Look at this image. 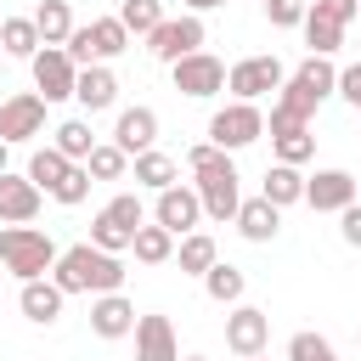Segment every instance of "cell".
<instances>
[{"instance_id": "6da1fadb", "label": "cell", "mask_w": 361, "mask_h": 361, "mask_svg": "<svg viewBox=\"0 0 361 361\" xmlns=\"http://www.w3.org/2000/svg\"><path fill=\"white\" fill-rule=\"evenodd\" d=\"M124 276H130L124 259L107 254V248H96V243H73L51 265V282L62 293H113V288H124Z\"/></svg>"}, {"instance_id": "7a4b0ae2", "label": "cell", "mask_w": 361, "mask_h": 361, "mask_svg": "<svg viewBox=\"0 0 361 361\" xmlns=\"http://www.w3.org/2000/svg\"><path fill=\"white\" fill-rule=\"evenodd\" d=\"M56 237L39 231V226H6L0 231V265L17 276V282H34V276H51L56 265Z\"/></svg>"}, {"instance_id": "3957f363", "label": "cell", "mask_w": 361, "mask_h": 361, "mask_svg": "<svg viewBox=\"0 0 361 361\" xmlns=\"http://www.w3.org/2000/svg\"><path fill=\"white\" fill-rule=\"evenodd\" d=\"M333 85H338V68H333V56H305L288 79H282V90H276V102L282 107H293L299 118H316V107L333 96Z\"/></svg>"}, {"instance_id": "277c9868", "label": "cell", "mask_w": 361, "mask_h": 361, "mask_svg": "<svg viewBox=\"0 0 361 361\" xmlns=\"http://www.w3.org/2000/svg\"><path fill=\"white\" fill-rule=\"evenodd\" d=\"M62 51L73 56V68L113 62V56H124V51H130V28L118 23V11H113V17H90V23H79V28L68 34V45H62Z\"/></svg>"}, {"instance_id": "5b68a950", "label": "cell", "mask_w": 361, "mask_h": 361, "mask_svg": "<svg viewBox=\"0 0 361 361\" xmlns=\"http://www.w3.org/2000/svg\"><path fill=\"white\" fill-rule=\"evenodd\" d=\"M141 220H147L141 197H135V192H118V197H107V203L96 209V220H90V243L107 248V254H130V237H135Z\"/></svg>"}, {"instance_id": "8992f818", "label": "cell", "mask_w": 361, "mask_h": 361, "mask_svg": "<svg viewBox=\"0 0 361 361\" xmlns=\"http://www.w3.org/2000/svg\"><path fill=\"white\" fill-rule=\"evenodd\" d=\"M265 135V107L259 102H226L209 113V141L226 147V152H243Z\"/></svg>"}, {"instance_id": "52a82bcc", "label": "cell", "mask_w": 361, "mask_h": 361, "mask_svg": "<svg viewBox=\"0 0 361 361\" xmlns=\"http://www.w3.org/2000/svg\"><path fill=\"white\" fill-rule=\"evenodd\" d=\"M282 79H288V68L276 62V56H243V62H231L226 68V90H231V102H265L271 90H282Z\"/></svg>"}, {"instance_id": "ba28073f", "label": "cell", "mask_w": 361, "mask_h": 361, "mask_svg": "<svg viewBox=\"0 0 361 361\" xmlns=\"http://www.w3.org/2000/svg\"><path fill=\"white\" fill-rule=\"evenodd\" d=\"M203 39H209L203 17H197V11H180V17H164V23L147 34V51H152L158 62H180V56L203 51Z\"/></svg>"}, {"instance_id": "9c48e42d", "label": "cell", "mask_w": 361, "mask_h": 361, "mask_svg": "<svg viewBox=\"0 0 361 361\" xmlns=\"http://www.w3.org/2000/svg\"><path fill=\"white\" fill-rule=\"evenodd\" d=\"M169 79H175V90H180V96L209 102V96H220V90H226V62H220L214 51H192V56L169 62Z\"/></svg>"}, {"instance_id": "30bf717a", "label": "cell", "mask_w": 361, "mask_h": 361, "mask_svg": "<svg viewBox=\"0 0 361 361\" xmlns=\"http://www.w3.org/2000/svg\"><path fill=\"white\" fill-rule=\"evenodd\" d=\"M45 96L39 90H17V96H6L0 102V141L6 147H23V141H34V135H45Z\"/></svg>"}, {"instance_id": "8fae6325", "label": "cell", "mask_w": 361, "mask_h": 361, "mask_svg": "<svg viewBox=\"0 0 361 361\" xmlns=\"http://www.w3.org/2000/svg\"><path fill=\"white\" fill-rule=\"evenodd\" d=\"M28 68H34V90H39L45 102H68V96H73L79 68H73V56H68L62 45H39V51L28 56Z\"/></svg>"}, {"instance_id": "7c38bea8", "label": "cell", "mask_w": 361, "mask_h": 361, "mask_svg": "<svg viewBox=\"0 0 361 361\" xmlns=\"http://www.w3.org/2000/svg\"><path fill=\"white\" fill-rule=\"evenodd\" d=\"M271 344V316L259 305H226V350L231 355H259Z\"/></svg>"}, {"instance_id": "4fadbf2b", "label": "cell", "mask_w": 361, "mask_h": 361, "mask_svg": "<svg viewBox=\"0 0 361 361\" xmlns=\"http://www.w3.org/2000/svg\"><path fill=\"white\" fill-rule=\"evenodd\" d=\"M355 192H361V180H355L350 169H316V175H305V203H310L316 214H338V209H350Z\"/></svg>"}, {"instance_id": "5bb4252c", "label": "cell", "mask_w": 361, "mask_h": 361, "mask_svg": "<svg viewBox=\"0 0 361 361\" xmlns=\"http://www.w3.org/2000/svg\"><path fill=\"white\" fill-rule=\"evenodd\" d=\"M158 203H152V220L164 226V231H175V237H186V231H197V220H203V203H197V186H164V192H152Z\"/></svg>"}, {"instance_id": "9a60e30c", "label": "cell", "mask_w": 361, "mask_h": 361, "mask_svg": "<svg viewBox=\"0 0 361 361\" xmlns=\"http://www.w3.org/2000/svg\"><path fill=\"white\" fill-rule=\"evenodd\" d=\"M192 186H197V203H203V220H214V226H226V220L237 214V203H243V186H237V169H214V175H192Z\"/></svg>"}, {"instance_id": "2e32d148", "label": "cell", "mask_w": 361, "mask_h": 361, "mask_svg": "<svg viewBox=\"0 0 361 361\" xmlns=\"http://www.w3.org/2000/svg\"><path fill=\"white\" fill-rule=\"evenodd\" d=\"M39 203H45V192H39L28 175L0 169V226H28V220L39 214Z\"/></svg>"}, {"instance_id": "e0dca14e", "label": "cell", "mask_w": 361, "mask_h": 361, "mask_svg": "<svg viewBox=\"0 0 361 361\" xmlns=\"http://www.w3.org/2000/svg\"><path fill=\"white\" fill-rule=\"evenodd\" d=\"M90 333L96 338H130L135 333V305L113 288V293H90Z\"/></svg>"}, {"instance_id": "ac0fdd59", "label": "cell", "mask_w": 361, "mask_h": 361, "mask_svg": "<svg viewBox=\"0 0 361 361\" xmlns=\"http://www.w3.org/2000/svg\"><path fill=\"white\" fill-rule=\"evenodd\" d=\"M73 102L85 107V118H90V113H107V107H118V79H113V68H107V62H90V68H79V79H73Z\"/></svg>"}, {"instance_id": "d6986e66", "label": "cell", "mask_w": 361, "mask_h": 361, "mask_svg": "<svg viewBox=\"0 0 361 361\" xmlns=\"http://www.w3.org/2000/svg\"><path fill=\"white\" fill-rule=\"evenodd\" d=\"M113 147H124L130 158L135 152H147V147H158V113L152 107H118V118H113Z\"/></svg>"}, {"instance_id": "ffe728a7", "label": "cell", "mask_w": 361, "mask_h": 361, "mask_svg": "<svg viewBox=\"0 0 361 361\" xmlns=\"http://www.w3.org/2000/svg\"><path fill=\"white\" fill-rule=\"evenodd\" d=\"M62 305H68V293H62L51 276H34V282H23V293H17V310H23L34 327H51V322H62Z\"/></svg>"}, {"instance_id": "44dd1931", "label": "cell", "mask_w": 361, "mask_h": 361, "mask_svg": "<svg viewBox=\"0 0 361 361\" xmlns=\"http://www.w3.org/2000/svg\"><path fill=\"white\" fill-rule=\"evenodd\" d=\"M135 361H180L169 316H135Z\"/></svg>"}, {"instance_id": "7402d4cb", "label": "cell", "mask_w": 361, "mask_h": 361, "mask_svg": "<svg viewBox=\"0 0 361 361\" xmlns=\"http://www.w3.org/2000/svg\"><path fill=\"white\" fill-rule=\"evenodd\" d=\"M231 226H237L248 243H271V237L282 231V209H276V203H265V197H243V203H237V214H231Z\"/></svg>"}, {"instance_id": "603a6c76", "label": "cell", "mask_w": 361, "mask_h": 361, "mask_svg": "<svg viewBox=\"0 0 361 361\" xmlns=\"http://www.w3.org/2000/svg\"><path fill=\"white\" fill-rule=\"evenodd\" d=\"M259 197H265V203H276V209L305 203V169H299V164H271V169H265V180H259Z\"/></svg>"}, {"instance_id": "cb8c5ba5", "label": "cell", "mask_w": 361, "mask_h": 361, "mask_svg": "<svg viewBox=\"0 0 361 361\" xmlns=\"http://www.w3.org/2000/svg\"><path fill=\"white\" fill-rule=\"evenodd\" d=\"M130 175H135V186H147V192H164V186H175V180H180V164H175L169 152L147 147V152H135V158H130Z\"/></svg>"}, {"instance_id": "d4e9b609", "label": "cell", "mask_w": 361, "mask_h": 361, "mask_svg": "<svg viewBox=\"0 0 361 361\" xmlns=\"http://www.w3.org/2000/svg\"><path fill=\"white\" fill-rule=\"evenodd\" d=\"M305 45H310V56H333L338 45H344V28L350 23H338V17H327V11H316V6H305Z\"/></svg>"}, {"instance_id": "484cf974", "label": "cell", "mask_w": 361, "mask_h": 361, "mask_svg": "<svg viewBox=\"0 0 361 361\" xmlns=\"http://www.w3.org/2000/svg\"><path fill=\"white\" fill-rule=\"evenodd\" d=\"M68 169H73V158H62V152L45 141V147H34V152H28V169H23V175H28V180H34V186L51 197V192L68 180Z\"/></svg>"}, {"instance_id": "4316f807", "label": "cell", "mask_w": 361, "mask_h": 361, "mask_svg": "<svg viewBox=\"0 0 361 361\" xmlns=\"http://www.w3.org/2000/svg\"><path fill=\"white\" fill-rule=\"evenodd\" d=\"M34 28H39V45H68V34L79 23H73V6L68 0H39L34 6Z\"/></svg>"}, {"instance_id": "83f0119b", "label": "cell", "mask_w": 361, "mask_h": 361, "mask_svg": "<svg viewBox=\"0 0 361 361\" xmlns=\"http://www.w3.org/2000/svg\"><path fill=\"white\" fill-rule=\"evenodd\" d=\"M130 254H135L141 265H164V259H175V231H164L158 220H152V226L141 220L135 237H130Z\"/></svg>"}, {"instance_id": "f1b7e54d", "label": "cell", "mask_w": 361, "mask_h": 361, "mask_svg": "<svg viewBox=\"0 0 361 361\" xmlns=\"http://www.w3.org/2000/svg\"><path fill=\"white\" fill-rule=\"evenodd\" d=\"M51 147H56L62 158L85 164V158H90V147H96V130H90V118H62V124L51 130Z\"/></svg>"}, {"instance_id": "f546056e", "label": "cell", "mask_w": 361, "mask_h": 361, "mask_svg": "<svg viewBox=\"0 0 361 361\" xmlns=\"http://www.w3.org/2000/svg\"><path fill=\"white\" fill-rule=\"evenodd\" d=\"M214 259H220V254H214V237H209V231H186V237H175V265H180L186 276H203Z\"/></svg>"}, {"instance_id": "4dcf8cb0", "label": "cell", "mask_w": 361, "mask_h": 361, "mask_svg": "<svg viewBox=\"0 0 361 361\" xmlns=\"http://www.w3.org/2000/svg\"><path fill=\"white\" fill-rule=\"evenodd\" d=\"M203 293H209L214 305H237V299L248 293V276H243L237 265H226V259H214V265L203 271Z\"/></svg>"}, {"instance_id": "1f68e13d", "label": "cell", "mask_w": 361, "mask_h": 361, "mask_svg": "<svg viewBox=\"0 0 361 361\" xmlns=\"http://www.w3.org/2000/svg\"><path fill=\"white\" fill-rule=\"evenodd\" d=\"M0 51L17 56V62H28V56L39 51V28H34V17H6V23H0Z\"/></svg>"}, {"instance_id": "d6a6232c", "label": "cell", "mask_w": 361, "mask_h": 361, "mask_svg": "<svg viewBox=\"0 0 361 361\" xmlns=\"http://www.w3.org/2000/svg\"><path fill=\"white\" fill-rule=\"evenodd\" d=\"M164 0H118V23L130 28V39H147L158 23H164Z\"/></svg>"}, {"instance_id": "836d02e7", "label": "cell", "mask_w": 361, "mask_h": 361, "mask_svg": "<svg viewBox=\"0 0 361 361\" xmlns=\"http://www.w3.org/2000/svg\"><path fill=\"white\" fill-rule=\"evenodd\" d=\"M85 169H90V180H124L130 175V152L113 147V141H96L90 158H85Z\"/></svg>"}, {"instance_id": "e575fe53", "label": "cell", "mask_w": 361, "mask_h": 361, "mask_svg": "<svg viewBox=\"0 0 361 361\" xmlns=\"http://www.w3.org/2000/svg\"><path fill=\"white\" fill-rule=\"evenodd\" d=\"M271 152H276V164H310V158H316L310 124H305V130H288V135H271Z\"/></svg>"}, {"instance_id": "d590c367", "label": "cell", "mask_w": 361, "mask_h": 361, "mask_svg": "<svg viewBox=\"0 0 361 361\" xmlns=\"http://www.w3.org/2000/svg\"><path fill=\"white\" fill-rule=\"evenodd\" d=\"M288 361H338V350H333V338L327 333H293L288 338Z\"/></svg>"}, {"instance_id": "8d00e7d4", "label": "cell", "mask_w": 361, "mask_h": 361, "mask_svg": "<svg viewBox=\"0 0 361 361\" xmlns=\"http://www.w3.org/2000/svg\"><path fill=\"white\" fill-rule=\"evenodd\" d=\"M186 169H192V175H214V169H237V164H231V152H226V147L197 141V147H186Z\"/></svg>"}, {"instance_id": "74e56055", "label": "cell", "mask_w": 361, "mask_h": 361, "mask_svg": "<svg viewBox=\"0 0 361 361\" xmlns=\"http://www.w3.org/2000/svg\"><path fill=\"white\" fill-rule=\"evenodd\" d=\"M90 186H96V180H90V169H85V164H73V169H68V180H62L51 197H56L62 209H79V203L90 197Z\"/></svg>"}, {"instance_id": "f35d334b", "label": "cell", "mask_w": 361, "mask_h": 361, "mask_svg": "<svg viewBox=\"0 0 361 361\" xmlns=\"http://www.w3.org/2000/svg\"><path fill=\"white\" fill-rule=\"evenodd\" d=\"M259 6H265L271 28H299L305 23V0H259Z\"/></svg>"}, {"instance_id": "ab89813d", "label": "cell", "mask_w": 361, "mask_h": 361, "mask_svg": "<svg viewBox=\"0 0 361 361\" xmlns=\"http://www.w3.org/2000/svg\"><path fill=\"white\" fill-rule=\"evenodd\" d=\"M333 96H344L355 113H361V62H350V68H338V85H333Z\"/></svg>"}, {"instance_id": "60d3db41", "label": "cell", "mask_w": 361, "mask_h": 361, "mask_svg": "<svg viewBox=\"0 0 361 361\" xmlns=\"http://www.w3.org/2000/svg\"><path fill=\"white\" fill-rule=\"evenodd\" d=\"M338 237H344L350 248H361V203H350V209H338Z\"/></svg>"}, {"instance_id": "b9f144b4", "label": "cell", "mask_w": 361, "mask_h": 361, "mask_svg": "<svg viewBox=\"0 0 361 361\" xmlns=\"http://www.w3.org/2000/svg\"><path fill=\"white\" fill-rule=\"evenodd\" d=\"M316 11H327V17H338V23H355V11H361V0H310Z\"/></svg>"}, {"instance_id": "7bdbcfd3", "label": "cell", "mask_w": 361, "mask_h": 361, "mask_svg": "<svg viewBox=\"0 0 361 361\" xmlns=\"http://www.w3.org/2000/svg\"><path fill=\"white\" fill-rule=\"evenodd\" d=\"M180 6H186V11H197V17H203V11H220V6H226V0H180Z\"/></svg>"}, {"instance_id": "ee69618b", "label": "cell", "mask_w": 361, "mask_h": 361, "mask_svg": "<svg viewBox=\"0 0 361 361\" xmlns=\"http://www.w3.org/2000/svg\"><path fill=\"white\" fill-rule=\"evenodd\" d=\"M237 361H271V355H265V350H259V355H237Z\"/></svg>"}, {"instance_id": "f6af8a7d", "label": "cell", "mask_w": 361, "mask_h": 361, "mask_svg": "<svg viewBox=\"0 0 361 361\" xmlns=\"http://www.w3.org/2000/svg\"><path fill=\"white\" fill-rule=\"evenodd\" d=\"M6 152H11V147H6V141H0V169H6Z\"/></svg>"}, {"instance_id": "bcb514c9", "label": "cell", "mask_w": 361, "mask_h": 361, "mask_svg": "<svg viewBox=\"0 0 361 361\" xmlns=\"http://www.w3.org/2000/svg\"><path fill=\"white\" fill-rule=\"evenodd\" d=\"M186 361H203V355H186Z\"/></svg>"}, {"instance_id": "7dc6e473", "label": "cell", "mask_w": 361, "mask_h": 361, "mask_svg": "<svg viewBox=\"0 0 361 361\" xmlns=\"http://www.w3.org/2000/svg\"><path fill=\"white\" fill-rule=\"evenodd\" d=\"M355 17H361V11H355Z\"/></svg>"}, {"instance_id": "c3c4849f", "label": "cell", "mask_w": 361, "mask_h": 361, "mask_svg": "<svg viewBox=\"0 0 361 361\" xmlns=\"http://www.w3.org/2000/svg\"><path fill=\"white\" fill-rule=\"evenodd\" d=\"M355 338H361V333H355Z\"/></svg>"}]
</instances>
